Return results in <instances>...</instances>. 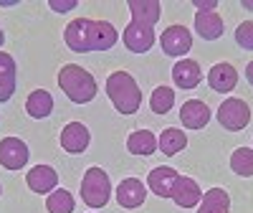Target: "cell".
<instances>
[{
    "label": "cell",
    "instance_id": "31",
    "mask_svg": "<svg viewBox=\"0 0 253 213\" xmlns=\"http://www.w3.org/2000/svg\"><path fill=\"white\" fill-rule=\"evenodd\" d=\"M193 5L198 8V13H213V10L218 8V3H215V0H195Z\"/></svg>",
    "mask_w": 253,
    "mask_h": 213
},
{
    "label": "cell",
    "instance_id": "1",
    "mask_svg": "<svg viewBox=\"0 0 253 213\" xmlns=\"http://www.w3.org/2000/svg\"><path fill=\"white\" fill-rule=\"evenodd\" d=\"M56 81H58V89L74 104H89L99 92L94 74L86 71L84 66H79V63H63L58 69Z\"/></svg>",
    "mask_w": 253,
    "mask_h": 213
},
{
    "label": "cell",
    "instance_id": "20",
    "mask_svg": "<svg viewBox=\"0 0 253 213\" xmlns=\"http://www.w3.org/2000/svg\"><path fill=\"white\" fill-rule=\"evenodd\" d=\"M185 147H187V135L180 130V127H167V130H162L160 137H157V150L167 158L180 155Z\"/></svg>",
    "mask_w": 253,
    "mask_h": 213
},
{
    "label": "cell",
    "instance_id": "27",
    "mask_svg": "<svg viewBox=\"0 0 253 213\" xmlns=\"http://www.w3.org/2000/svg\"><path fill=\"white\" fill-rule=\"evenodd\" d=\"M236 44L243 51H253V20H243L236 28Z\"/></svg>",
    "mask_w": 253,
    "mask_h": 213
},
{
    "label": "cell",
    "instance_id": "6",
    "mask_svg": "<svg viewBox=\"0 0 253 213\" xmlns=\"http://www.w3.org/2000/svg\"><path fill=\"white\" fill-rule=\"evenodd\" d=\"M31 160V147L20 137H3L0 140V167L5 170H23Z\"/></svg>",
    "mask_w": 253,
    "mask_h": 213
},
{
    "label": "cell",
    "instance_id": "21",
    "mask_svg": "<svg viewBox=\"0 0 253 213\" xmlns=\"http://www.w3.org/2000/svg\"><path fill=\"white\" fill-rule=\"evenodd\" d=\"M53 112V97L48 89H33L26 99V114L33 119H46Z\"/></svg>",
    "mask_w": 253,
    "mask_h": 213
},
{
    "label": "cell",
    "instance_id": "18",
    "mask_svg": "<svg viewBox=\"0 0 253 213\" xmlns=\"http://www.w3.org/2000/svg\"><path fill=\"white\" fill-rule=\"evenodd\" d=\"M193 28H195V33L203 41H218L223 36V31H225V23H223V18L215 10L213 13H195Z\"/></svg>",
    "mask_w": 253,
    "mask_h": 213
},
{
    "label": "cell",
    "instance_id": "7",
    "mask_svg": "<svg viewBox=\"0 0 253 213\" xmlns=\"http://www.w3.org/2000/svg\"><path fill=\"white\" fill-rule=\"evenodd\" d=\"M91 26L94 18H74L63 28V41L74 53H89L91 51Z\"/></svg>",
    "mask_w": 253,
    "mask_h": 213
},
{
    "label": "cell",
    "instance_id": "30",
    "mask_svg": "<svg viewBox=\"0 0 253 213\" xmlns=\"http://www.w3.org/2000/svg\"><path fill=\"white\" fill-rule=\"evenodd\" d=\"M48 5H51L56 13H69V10H74L79 3H76V0H48Z\"/></svg>",
    "mask_w": 253,
    "mask_h": 213
},
{
    "label": "cell",
    "instance_id": "11",
    "mask_svg": "<svg viewBox=\"0 0 253 213\" xmlns=\"http://www.w3.org/2000/svg\"><path fill=\"white\" fill-rule=\"evenodd\" d=\"M208 84H210V89L218 92V94H228V92H233L236 89V84H238V71L233 63H228V61H218L210 66L208 71Z\"/></svg>",
    "mask_w": 253,
    "mask_h": 213
},
{
    "label": "cell",
    "instance_id": "35",
    "mask_svg": "<svg viewBox=\"0 0 253 213\" xmlns=\"http://www.w3.org/2000/svg\"><path fill=\"white\" fill-rule=\"evenodd\" d=\"M0 196H3V185H0Z\"/></svg>",
    "mask_w": 253,
    "mask_h": 213
},
{
    "label": "cell",
    "instance_id": "5",
    "mask_svg": "<svg viewBox=\"0 0 253 213\" xmlns=\"http://www.w3.org/2000/svg\"><path fill=\"white\" fill-rule=\"evenodd\" d=\"M160 49L165 56H172V58H187V51L193 49V33H190L185 26L175 23V26H167L160 33Z\"/></svg>",
    "mask_w": 253,
    "mask_h": 213
},
{
    "label": "cell",
    "instance_id": "14",
    "mask_svg": "<svg viewBox=\"0 0 253 213\" xmlns=\"http://www.w3.org/2000/svg\"><path fill=\"white\" fill-rule=\"evenodd\" d=\"M26 185L38 196L53 193V190L58 188V173L51 165H33L26 173Z\"/></svg>",
    "mask_w": 253,
    "mask_h": 213
},
{
    "label": "cell",
    "instance_id": "29",
    "mask_svg": "<svg viewBox=\"0 0 253 213\" xmlns=\"http://www.w3.org/2000/svg\"><path fill=\"white\" fill-rule=\"evenodd\" d=\"M0 76H15V58L8 51H0Z\"/></svg>",
    "mask_w": 253,
    "mask_h": 213
},
{
    "label": "cell",
    "instance_id": "25",
    "mask_svg": "<svg viewBox=\"0 0 253 213\" xmlns=\"http://www.w3.org/2000/svg\"><path fill=\"white\" fill-rule=\"evenodd\" d=\"M230 170L241 178H253V147H236L230 153Z\"/></svg>",
    "mask_w": 253,
    "mask_h": 213
},
{
    "label": "cell",
    "instance_id": "17",
    "mask_svg": "<svg viewBox=\"0 0 253 213\" xmlns=\"http://www.w3.org/2000/svg\"><path fill=\"white\" fill-rule=\"evenodd\" d=\"M126 8H129V15H132L134 23H147L152 28H155V23L162 15V3L160 0H129Z\"/></svg>",
    "mask_w": 253,
    "mask_h": 213
},
{
    "label": "cell",
    "instance_id": "13",
    "mask_svg": "<svg viewBox=\"0 0 253 213\" xmlns=\"http://www.w3.org/2000/svg\"><path fill=\"white\" fill-rule=\"evenodd\" d=\"M210 117H213V112H210V106L203 99H187L180 106V122H182V127H187V130H193V132L208 127Z\"/></svg>",
    "mask_w": 253,
    "mask_h": 213
},
{
    "label": "cell",
    "instance_id": "10",
    "mask_svg": "<svg viewBox=\"0 0 253 213\" xmlns=\"http://www.w3.org/2000/svg\"><path fill=\"white\" fill-rule=\"evenodd\" d=\"M114 198L122 208H139L147 201V188L139 178H124L117 188H114Z\"/></svg>",
    "mask_w": 253,
    "mask_h": 213
},
{
    "label": "cell",
    "instance_id": "32",
    "mask_svg": "<svg viewBox=\"0 0 253 213\" xmlns=\"http://www.w3.org/2000/svg\"><path fill=\"white\" fill-rule=\"evenodd\" d=\"M246 79H248V84L253 87V61H248V66H246Z\"/></svg>",
    "mask_w": 253,
    "mask_h": 213
},
{
    "label": "cell",
    "instance_id": "28",
    "mask_svg": "<svg viewBox=\"0 0 253 213\" xmlns=\"http://www.w3.org/2000/svg\"><path fill=\"white\" fill-rule=\"evenodd\" d=\"M15 94V76H0V102H8Z\"/></svg>",
    "mask_w": 253,
    "mask_h": 213
},
{
    "label": "cell",
    "instance_id": "4",
    "mask_svg": "<svg viewBox=\"0 0 253 213\" xmlns=\"http://www.w3.org/2000/svg\"><path fill=\"white\" fill-rule=\"evenodd\" d=\"M215 119H218V124L223 127V130H228V132H241V130H246L248 122H251V106H248V102L241 99V97H228V99H223V104L218 106Z\"/></svg>",
    "mask_w": 253,
    "mask_h": 213
},
{
    "label": "cell",
    "instance_id": "2",
    "mask_svg": "<svg viewBox=\"0 0 253 213\" xmlns=\"http://www.w3.org/2000/svg\"><path fill=\"white\" fill-rule=\"evenodd\" d=\"M107 97L112 99L114 109L124 117L137 114L139 106H142V92H139V84L129 71H112L107 76Z\"/></svg>",
    "mask_w": 253,
    "mask_h": 213
},
{
    "label": "cell",
    "instance_id": "15",
    "mask_svg": "<svg viewBox=\"0 0 253 213\" xmlns=\"http://www.w3.org/2000/svg\"><path fill=\"white\" fill-rule=\"evenodd\" d=\"M203 81V69L195 58H180L175 66H172V84L177 89H195L198 84Z\"/></svg>",
    "mask_w": 253,
    "mask_h": 213
},
{
    "label": "cell",
    "instance_id": "24",
    "mask_svg": "<svg viewBox=\"0 0 253 213\" xmlns=\"http://www.w3.org/2000/svg\"><path fill=\"white\" fill-rule=\"evenodd\" d=\"M172 106H175V89L167 87V84L155 87V92L150 94V109L155 114H167L172 112Z\"/></svg>",
    "mask_w": 253,
    "mask_h": 213
},
{
    "label": "cell",
    "instance_id": "12",
    "mask_svg": "<svg viewBox=\"0 0 253 213\" xmlns=\"http://www.w3.org/2000/svg\"><path fill=\"white\" fill-rule=\"evenodd\" d=\"M177 178H180V173L175 167L157 165V167H152L150 173H147V188H150L157 198H170Z\"/></svg>",
    "mask_w": 253,
    "mask_h": 213
},
{
    "label": "cell",
    "instance_id": "22",
    "mask_svg": "<svg viewBox=\"0 0 253 213\" xmlns=\"http://www.w3.org/2000/svg\"><path fill=\"white\" fill-rule=\"evenodd\" d=\"M126 150L137 158H150L157 153V137L150 130H134L126 137Z\"/></svg>",
    "mask_w": 253,
    "mask_h": 213
},
{
    "label": "cell",
    "instance_id": "3",
    "mask_svg": "<svg viewBox=\"0 0 253 213\" xmlns=\"http://www.w3.org/2000/svg\"><path fill=\"white\" fill-rule=\"evenodd\" d=\"M79 193H81V201L86 203L89 208H94V211L104 208L114 196L109 173L104 167H99V165H91L86 173H84V178H81Z\"/></svg>",
    "mask_w": 253,
    "mask_h": 213
},
{
    "label": "cell",
    "instance_id": "16",
    "mask_svg": "<svg viewBox=\"0 0 253 213\" xmlns=\"http://www.w3.org/2000/svg\"><path fill=\"white\" fill-rule=\"evenodd\" d=\"M172 203L175 206H180V208H195V206H200V201H203V190H200V185H198V180L195 178H187V175H180L177 180H175V188H172Z\"/></svg>",
    "mask_w": 253,
    "mask_h": 213
},
{
    "label": "cell",
    "instance_id": "26",
    "mask_svg": "<svg viewBox=\"0 0 253 213\" xmlns=\"http://www.w3.org/2000/svg\"><path fill=\"white\" fill-rule=\"evenodd\" d=\"M74 208H76V201L66 188H56L46 198V211L48 213H74Z\"/></svg>",
    "mask_w": 253,
    "mask_h": 213
},
{
    "label": "cell",
    "instance_id": "23",
    "mask_svg": "<svg viewBox=\"0 0 253 213\" xmlns=\"http://www.w3.org/2000/svg\"><path fill=\"white\" fill-rule=\"evenodd\" d=\"M198 213H230V196H228V190L210 188L208 193H203Z\"/></svg>",
    "mask_w": 253,
    "mask_h": 213
},
{
    "label": "cell",
    "instance_id": "33",
    "mask_svg": "<svg viewBox=\"0 0 253 213\" xmlns=\"http://www.w3.org/2000/svg\"><path fill=\"white\" fill-rule=\"evenodd\" d=\"M246 10H253V0H243V3H241Z\"/></svg>",
    "mask_w": 253,
    "mask_h": 213
},
{
    "label": "cell",
    "instance_id": "34",
    "mask_svg": "<svg viewBox=\"0 0 253 213\" xmlns=\"http://www.w3.org/2000/svg\"><path fill=\"white\" fill-rule=\"evenodd\" d=\"M3 44H5V33H3V26H0V49H3Z\"/></svg>",
    "mask_w": 253,
    "mask_h": 213
},
{
    "label": "cell",
    "instance_id": "9",
    "mask_svg": "<svg viewBox=\"0 0 253 213\" xmlns=\"http://www.w3.org/2000/svg\"><path fill=\"white\" fill-rule=\"evenodd\" d=\"M122 41H124L126 51H132V53H147V51H152L157 36H155V28H152V26L134 23V20H132V23L124 28Z\"/></svg>",
    "mask_w": 253,
    "mask_h": 213
},
{
    "label": "cell",
    "instance_id": "8",
    "mask_svg": "<svg viewBox=\"0 0 253 213\" xmlns=\"http://www.w3.org/2000/svg\"><path fill=\"white\" fill-rule=\"evenodd\" d=\"M89 142H91V132H89V127L84 124V122H69V124H63V130L58 135V145L69 155L86 153Z\"/></svg>",
    "mask_w": 253,
    "mask_h": 213
},
{
    "label": "cell",
    "instance_id": "19",
    "mask_svg": "<svg viewBox=\"0 0 253 213\" xmlns=\"http://www.w3.org/2000/svg\"><path fill=\"white\" fill-rule=\"evenodd\" d=\"M119 33L109 20H94L91 26V51H109L117 46Z\"/></svg>",
    "mask_w": 253,
    "mask_h": 213
}]
</instances>
